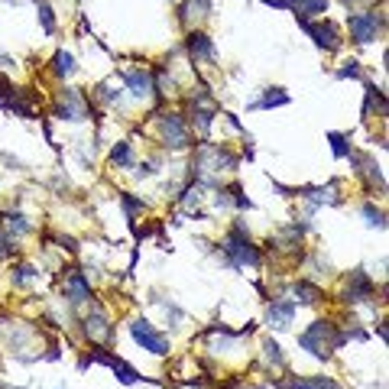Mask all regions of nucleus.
<instances>
[{"mask_svg":"<svg viewBox=\"0 0 389 389\" xmlns=\"http://www.w3.org/2000/svg\"><path fill=\"white\" fill-rule=\"evenodd\" d=\"M153 172H156V169H153V162H140V169H137V175H140V179H149Z\"/></svg>","mask_w":389,"mask_h":389,"instance_id":"obj_36","label":"nucleus"},{"mask_svg":"<svg viewBox=\"0 0 389 389\" xmlns=\"http://www.w3.org/2000/svg\"><path fill=\"white\" fill-rule=\"evenodd\" d=\"M363 218H367V227H377V231H383V227H386V214H383V208H377L373 201H367V205H363Z\"/></svg>","mask_w":389,"mask_h":389,"instance_id":"obj_26","label":"nucleus"},{"mask_svg":"<svg viewBox=\"0 0 389 389\" xmlns=\"http://www.w3.org/2000/svg\"><path fill=\"white\" fill-rule=\"evenodd\" d=\"M263 354H266V360L273 363V367H285V357H283V350H279V344H276L273 337L269 341H263Z\"/></svg>","mask_w":389,"mask_h":389,"instance_id":"obj_29","label":"nucleus"},{"mask_svg":"<svg viewBox=\"0 0 389 389\" xmlns=\"http://www.w3.org/2000/svg\"><path fill=\"white\" fill-rule=\"evenodd\" d=\"M237 156L227 146H214V143H201L195 159H191V172L195 175H208V172H234Z\"/></svg>","mask_w":389,"mask_h":389,"instance_id":"obj_3","label":"nucleus"},{"mask_svg":"<svg viewBox=\"0 0 389 389\" xmlns=\"http://www.w3.org/2000/svg\"><path fill=\"white\" fill-rule=\"evenodd\" d=\"M124 82L126 88H130V95L140 97V101H149V97L156 95V84H153V78H149V72H124Z\"/></svg>","mask_w":389,"mask_h":389,"instance_id":"obj_17","label":"nucleus"},{"mask_svg":"<svg viewBox=\"0 0 389 389\" xmlns=\"http://www.w3.org/2000/svg\"><path fill=\"white\" fill-rule=\"evenodd\" d=\"M328 143H331V153H334V159H348L350 156V143L344 133H328Z\"/></svg>","mask_w":389,"mask_h":389,"instance_id":"obj_27","label":"nucleus"},{"mask_svg":"<svg viewBox=\"0 0 389 389\" xmlns=\"http://www.w3.org/2000/svg\"><path fill=\"white\" fill-rule=\"evenodd\" d=\"M211 10H214V3L211 0H185L179 7V20L189 23V20H208Z\"/></svg>","mask_w":389,"mask_h":389,"instance_id":"obj_18","label":"nucleus"},{"mask_svg":"<svg viewBox=\"0 0 389 389\" xmlns=\"http://www.w3.org/2000/svg\"><path fill=\"white\" fill-rule=\"evenodd\" d=\"M75 68H78V65H75V55L72 53L59 49V53L53 55V75H55V78H72Z\"/></svg>","mask_w":389,"mask_h":389,"instance_id":"obj_21","label":"nucleus"},{"mask_svg":"<svg viewBox=\"0 0 389 389\" xmlns=\"http://www.w3.org/2000/svg\"><path fill=\"white\" fill-rule=\"evenodd\" d=\"M224 256H227V263L234 266V269H243V266H256L263 263V256H260V250H256V243L250 240V234L243 231V221H237L227 231V237H224Z\"/></svg>","mask_w":389,"mask_h":389,"instance_id":"obj_2","label":"nucleus"},{"mask_svg":"<svg viewBox=\"0 0 389 389\" xmlns=\"http://www.w3.org/2000/svg\"><path fill=\"white\" fill-rule=\"evenodd\" d=\"M130 337H133V341H137L143 350L156 354V357H166V354H169V337L159 334V331L149 325L146 318H137V321H130Z\"/></svg>","mask_w":389,"mask_h":389,"instance_id":"obj_5","label":"nucleus"},{"mask_svg":"<svg viewBox=\"0 0 389 389\" xmlns=\"http://www.w3.org/2000/svg\"><path fill=\"white\" fill-rule=\"evenodd\" d=\"M328 3L331 0H266V7H276V10H292L295 20H312V17H325Z\"/></svg>","mask_w":389,"mask_h":389,"instance_id":"obj_10","label":"nucleus"},{"mask_svg":"<svg viewBox=\"0 0 389 389\" xmlns=\"http://www.w3.org/2000/svg\"><path fill=\"white\" fill-rule=\"evenodd\" d=\"M289 389H334V379H328V377H312V379H298L292 377L289 383H285Z\"/></svg>","mask_w":389,"mask_h":389,"instance_id":"obj_23","label":"nucleus"},{"mask_svg":"<svg viewBox=\"0 0 389 389\" xmlns=\"http://www.w3.org/2000/svg\"><path fill=\"white\" fill-rule=\"evenodd\" d=\"M0 227H7L10 237H26V234H30V221H26L23 214H10V211L0 214Z\"/></svg>","mask_w":389,"mask_h":389,"instance_id":"obj_22","label":"nucleus"},{"mask_svg":"<svg viewBox=\"0 0 389 389\" xmlns=\"http://www.w3.org/2000/svg\"><path fill=\"white\" fill-rule=\"evenodd\" d=\"M292 292L298 295V298H292L295 305H298V302H302V305H315L318 298H321V289H318L315 283H308V279H298V283L292 285Z\"/></svg>","mask_w":389,"mask_h":389,"instance_id":"obj_20","label":"nucleus"},{"mask_svg":"<svg viewBox=\"0 0 389 389\" xmlns=\"http://www.w3.org/2000/svg\"><path fill=\"white\" fill-rule=\"evenodd\" d=\"M295 302L292 298H273V305H269V312H266V321H269V328H289L295 318Z\"/></svg>","mask_w":389,"mask_h":389,"instance_id":"obj_16","label":"nucleus"},{"mask_svg":"<svg viewBox=\"0 0 389 389\" xmlns=\"http://www.w3.org/2000/svg\"><path fill=\"white\" fill-rule=\"evenodd\" d=\"M159 133H162V143H166L169 149L189 146V126H185L182 114H172V111L159 114Z\"/></svg>","mask_w":389,"mask_h":389,"instance_id":"obj_8","label":"nucleus"},{"mask_svg":"<svg viewBox=\"0 0 389 389\" xmlns=\"http://www.w3.org/2000/svg\"><path fill=\"white\" fill-rule=\"evenodd\" d=\"M36 3V10H39V23L46 32H55V17H53V7L46 3V0H32Z\"/></svg>","mask_w":389,"mask_h":389,"instance_id":"obj_28","label":"nucleus"},{"mask_svg":"<svg viewBox=\"0 0 389 389\" xmlns=\"http://www.w3.org/2000/svg\"><path fill=\"white\" fill-rule=\"evenodd\" d=\"M65 298H68L72 305H82V302L91 298V283L84 279V273L68 269V276H65Z\"/></svg>","mask_w":389,"mask_h":389,"instance_id":"obj_15","label":"nucleus"},{"mask_svg":"<svg viewBox=\"0 0 389 389\" xmlns=\"http://www.w3.org/2000/svg\"><path fill=\"white\" fill-rule=\"evenodd\" d=\"M36 266H20V269H17V276H13V285H26L30 283V279H36Z\"/></svg>","mask_w":389,"mask_h":389,"instance_id":"obj_33","label":"nucleus"},{"mask_svg":"<svg viewBox=\"0 0 389 389\" xmlns=\"http://www.w3.org/2000/svg\"><path fill=\"white\" fill-rule=\"evenodd\" d=\"M88 363H104V367H111V370L117 373V379H120V383H126V386L140 383V373H137V370L130 367V363H124L120 357H114V354H111L107 348H95V350H91V354L82 360V370L88 367Z\"/></svg>","mask_w":389,"mask_h":389,"instance_id":"obj_6","label":"nucleus"},{"mask_svg":"<svg viewBox=\"0 0 389 389\" xmlns=\"http://www.w3.org/2000/svg\"><path fill=\"white\" fill-rule=\"evenodd\" d=\"M348 26H350V39L360 42V46H370L377 39L383 26H386V17L377 10H363V13H350L348 17Z\"/></svg>","mask_w":389,"mask_h":389,"instance_id":"obj_4","label":"nucleus"},{"mask_svg":"<svg viewBox=\"0 0 389 389\" xmlns=\"http://www.w3.org/2000/svg\"><path fill=\"white\" fill-rule=\"evenodd\" d=\"M373 292H377V285H373V279L367 276V269H354L348 279V289H344V302L348 305H360V302H370L373 298Z\"/></svg>","mask_w":389,"mask_h":389,"instance_id":"obj_11","label":"nucleus"},{"mask_svg":"<svg viewBox=\"0 0 389 389\" xmlns=\"http://www.w3.org/2000/svg\"><path fill=\"white\" fill-rule=\"evenodd\" d=\"M84 334L91 337V341H111L114 337V328H111V318L101 305L91 308V315L84 318Z\"/></svg>","mask_w":389,"mask_h":389,"instance_id":"obj_12","label":"nucleus"},{"mask_svg":"<svg viewBox=\"0 0 389 389\" xmlns=\"http://www.w3.org/2000/svg\"><path fill=\"white\" fill-rule=\"evenodd\" d=\"M341 3H348V7H357V3H363V0H341Z\"/></svg>","mask_w":389,"mask_h":389,"instance_id":"obj_38","label":"nucleus"},{"mask_svg":"<svg viewBox=\"0 0 389 389\" xmlns=\"http://www.w3.org/2000/svg\"><path fill=\"white\" fill-rule=\"evenodd\" d=\"M111 162H114V166H120V169H130V166H133V146H130L126 140H120V143L111 149Z\"/></svg>","mask_w":389,"mask_h":389,"instance_id":"obj_24","label":"nucleus"},{"mask_svg":"<svg viewBox=\"0 0 389 389\" xmlns=\"http://www.w3.org/2000/svg\"><path fill=\"white\" fill-rule=\"evenodd\" d=\"M344 341H348V334L337 331L334 321H315V325H308V331L298 334V348L308 350L315 360H328L331 350L344 348Z\"/></svg>","mask_w":389,"mask_h":389,"instance_id":"obj_1","label":"nucleus"},{"mask_svg":"<svg viewBox=\"0 0 389 389\" xmlns=\"http://www.w3.org/2000/svg\"><path fill=\"white\" fill-rule=\"evenodd\" d=\"M379 107V114H386V97H383V88L377 84H367V104H363V117H370V111Z\"/></svg>","mask_w":389,"mask_h":389,"instance_id":"obj_25","label":"nucleus"},{"mask_svg":"<svg viewBox=\"0 0 389 389\" xmlns=\"http://www.w3.org/2000/svg\"><path fill=\"white\" fill-rule=\"evenodd\" d=\"M59 247H62V250H68V253H78V247H75L72 237H59Z\"/></svg>","mask_w":389,"mask_h":389,"instance_id":"obj_37","label":"nucleus"},{"mask_svg":"<svg viewBox=\"0 0 389 389\" xmlns=\"http://www.w3.org/2000/svg\"><path fill=\"white\" fill-rule=\"evenodd\" d=\"M53 114L59 117V120H84L88 117V101H84V95L78 91V88H62L59 91V101H55Z\"/></svg>","mask_w":389,"mask_h":389,"instance_id":"obj_7","label":"nucleus"},{"mask_svg":"<svg viewBox=\"0 0 389 389\" xmlns=\"http://www.w3.org/2000/svg\"><path fill=\"white\" fill-rule=\"evenodd\" d=\"M348 159L354 162V166H357V175H363V179L370 182V189L386 191V179H383V172H379V166L367 156V153H354V149H350V156H348Z\"/></svg>","mask_w":389,"mask_h":389,"instance_id":"obj_13","label":"nucleus"},{"mask_svg":"<svg viewBox=\"0 0 389 389\" xmlns=\"http://www.w3.org/2000/svg\"><path fill=\"white\" fill-rule=\"evenodd\" d=\"M231 191H234V205H237V208H253V201L243 195L240 185H231Z\"/></svg>","mask_w":389,"mask_h":389,"instance_id":"obj_34","label":"nucleus"},{"mask_svg":"<svg viewBox=\"0 0 389 389\" xmlns=\"http://www.w3.org/2000/svg\"><path fill=\"white\" fill-rule=\"evenodd\" d=\"M285 104H289V95L283 88H266L263 97L250 104V111H269V107H285Z\"/></svg>","mask_w":389,"mask_h":389,"instance_id":"obj_19","label":"nucleus"},{"mask_svg":"<svg viewBox=\"0 0 389 389\" xmlns=\"http://www.w3.org/2000/svg\"><path fill=\"white\" fill-rule=\"evenodd\" d=\"M17 97H20V91H17L7 78H0V107L7 111V107H10V101H17Z\"/></svg>","mask_w":389,"mask_h":389,"instance_id":"obj_30","label":"nucleus"},{"mask_svg":"<svg viewBox=\"0 0 389 389\" xmlns=\"http://www.w3.org/2000/svg\"><path fill=\"white\" fill-rule=\"evenodd\" d=\"M360 75H363V68H360L357 59L344 62V68H337V78H360Z\"/></svg>","mask_w":389,"mask_h":389,"instance_id":"obj_32","label":"nucleus"},{"mask_svg":"<svg viewBox=\"0 0 389 389\" xmlns=\"http://www.w3.org/2000/svg\"><path fill=\"white\" fill-rule=\"evenodd\" d=\"M120 205H124V211H126V218H130V221L137 218L140 211H146V205H143L140 198H133V195H120Z\"/></svg>","mask_w":389,"mask_h":389,"instance_id":"obj_31","label":"nucleus"},{"mask_svg":"<svg viewBox=\"0 0 389 389\" xmlns=\"http://www.w3.org/2000/svg\"><path fill=\"white\" fill-rule=\"evenodd\" d=\"M101 101H107V104L120 101V88H111V84H104V88H101Z\"/></svg>","mask_w":389,"mask_h":389,"instance_id":"obj_35","label":"nucleus"},{"mask_svg":"<svg viewBox=\"0 0 389 389\" xmlns=\"http://www.w3.org/2000/svg\"><path fill=\"white\" fill-rule=\"evenodd\" d=\"M302 30L315 39V46L318 49H325V53H337L341 49V32H337V26L331 20H321V23H315V20H302L298 23Z\"/></svg>","mask_w":389,"mask_h":389,"instance_id":"obj_9","label":"nucleus"},{"mask_svg":"<svg viewBox=\"0 0 389 389\" xmlns=\"http://www.w3.org/2000/svg\"><path fill=\"white\" fill-rule=\"evenodd\" d=\"M185 49L195 62H214L218 59V49H214V39L205 36V32H189L185 36Z\"/></svg>","mask_w":389,"mask_h":389,"instance_id":"obj_14","label":"nucleus"}]
</instances>
